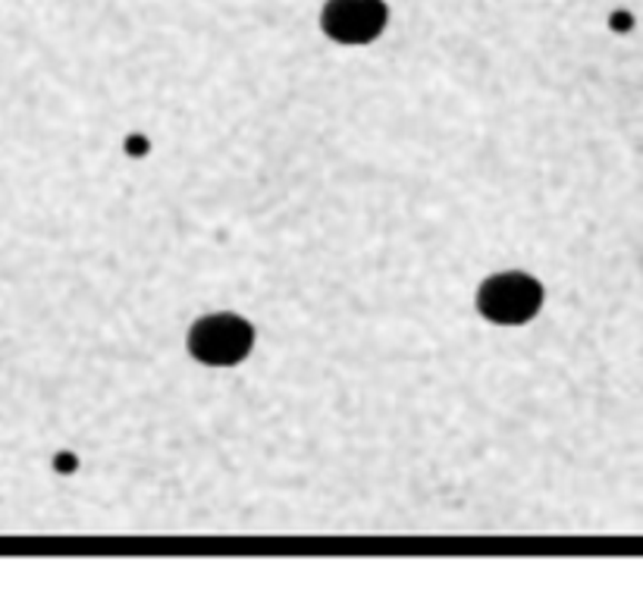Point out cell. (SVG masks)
<instances>
[{
	"label": "cell",
	"mask_w": 643,
	"mask_h": 596,
	"mask_svg": "<svg viewBox=\"0 0 643 596\" xmlns=\"http://www.w3.org/2000/svg\"><path fill=\"white\" fill-rule=\"evenodd\" d=\"M389 10L383 0H327L320 29L336 44H370L383 36Z\"/></svg>",
	"instance_id": "3"
},
{
	"label": "cell",
	"mask_w": 643,
	"mask_h": 596,
	"mask_svg": "<svg viewBox=\"0 0 643 596\" xmlns=\"http://www.w3.org/2000/svg\"><path fill=\"white\" fill-rule=\"evenodd\" d=\"M255 346V327L239 315H205L191 324L189 351L208 368H233Z\"/></svg>",
	"instance_id": "1"
},
{
	"label": "cell",
	"mask_w": 643,
	"mask_h": 596,
	"mask_svg": "<svg viewBox=\"0 0 643 596\" xmlns=\"http://www.w3.org/2000/svg\"><path fill=\"white\" fill-rule=\"evenodd\" d=\"M540 305L543 286L527 274H496L477 289V311L499 327H522L534 320Z\"/></svg>",
	"instance_id": "2"
}]
</instances>
